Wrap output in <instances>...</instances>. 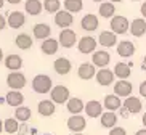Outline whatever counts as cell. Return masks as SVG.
I'll use <instances>...</instances> for the list:
<instances>
[{"instance_id": "cell-31", "label": "cell", "mask_w": 146, "mask_h": 135, "mask_svg": "<svg viewBox=\"0 0 146 135\" xmlns=\"http://www.w3.org/2000/svg\"><path fill=\"white\" fill-rule=\"evenodd\" d=\"M15 45L21 50H29L34 45V39H31L29 34H18L15 39Z\"/></svg>"}, {"instance_id": "cell-3", "label": "cell", "mask_w": 146, "mask_h": 135, "mask_svg": "<svg viewBox=\"0 0 146 135\" xmlns=\"http://www.w3.org/2000/svg\"><path fill=\"white\" fill-rule=\"evenodd\" d=\"M111 31L116 35L125 34V32H129V31H130V21L125 16L116 15L114 18H111Z\"/></svg>"}, {"instance_id": "cell-48", "label": "cell", "mask_w": 146, "mask_h": 135, "mask_svg": "<svg viewBox=\"0 0 146 135\" xmlns=\"http://www.w3.org/2000/svg\"><path fill=\"white\" fill-rule=\"evenodd\" d=\"M109 2H112V3H119V2H122V0H109Z\"/></svg>"}, {"instance_id": "cell-39", "label": "cell", "mask_w": 146, "mask_h": 135, "mask_svg": "<svg viewBox=\"0 0 146 135\" xmlns=\"http://www.w3.org/2000/svg\"><path fill=\"white\" fill-rule=\"evenodd\" d=\"M7 26H8V23H7V19H5V16L0 15V31H3Z\"/></svg>"}, {"instance_id": "cell-13", "label": "cell", "mask_w": 146, "mask_h": 135, "mask_svg": "<svg viewBox=\"0 0 146 135\" xmlns=\"http://www.w3.org/2000/svg\"><path fill=\"white\" fill-rule=\"evenodd\" d=\"M133 92V85L129 82V80H117L116 84H114V95L117 96H130Z\"/></svg>"}, {"instance_id": "cell-7", "label": "cell", "mask_w": 146, "mask_h": 135, "mask_svg": "<svg viewBox=\"0 0 146 135\" xmlns=\"http://www.w3.org/2000/svg\"><path fill=\"white\" fill-rule=\"evenodd\" d=\"M72 23H74L72 13H69L66 10H60V11L55 15V24L58 27H61V29H68Z\"/></svg>"}, {"instance_id": "cell-14", "label": "cell", "mask_w": 146, "mask_h": 135, "mask_svg": "<svg viewBox=\"0 0 146 135\" xmlns=\"http://www.w3.org/2000/svg\"><path fill=\"white\" fill-rule=\"evenodd\" d=\"M85 114L88 118H101V114H103V105L96 100H90L88 103L85 105Z\"/></svg>"}, {"instance_id": "cell-27", "label": "cell", "mask_w": 146, "mask_h": 135, "mask_svg": "<svg viewBox=\"0 0 146 135\" xmlns=\"http://www.w3.org/2000/svg\"><path fill=\"white\" fill-rule=\"evenodd\" d=\"M66 109H68L71 114H80L82 113V109H85V105H84V101L80 100V98H69L68 103H66Z\"/></svg>"}, {"instance_id": "cell-12", "label": "cell", "mask_w": 146, "mask_h": 135, "mask_svg": "<svg viewBox=\"0 0 146 135\" xmlns=\"http://www.w3.org/2000/svg\"><path fill=\"white\" fill-rule=\"evenodd\" d=\"M96 82L100 84V85H103V87H108V85H111L112 82H114V79H116V76H114V71L108 69V68H103V69H100L98 72H96Z\"/></svg>"}, {"instance_id": "cell-9", "label": "cell", "mask_w": 146, "mask_h": 135, "mask_svg": "<svg viewBox=\"0 0 146 135\" xmlns=\"http://www.w3.org/2000/svg\"><path fill=\"white\" fill-rule=\"evenodd\" d=\"M53 69H55L56 74L66 76V74H69V72H71V69H72V65H71V61H69L68 58L60 57V58H56L55 63H53Z\"/></svg>"}, {"instance_id": "cell-8", "label": "cell", "mask_w": 146, "mask_h": 135, "mask_svg": "<svg viewBox=\"0 0 146 135\" xmlns=\"http://www.w3.org/2000/svg\"><path fill=\"white\" fill-rule=\"evenodd\" d=\"M87 127V121L84 116H79V114H76V116H71V118L68 119V129L69 130H72L74 134H82V130Z\"/></svg>"}, {"instance_id": "cell-52", "label": "cell", "mask_w": 146, "mask_h": 135, "mask_svg": "<svg viewBox=\"0 0 146 135\" xmlns=\"http://www.w3.org/2000/svg\"><path fill=\"white\" fill-rule=\"evenodd\" d=\"M74 135H82V134H74Z\"/></svg>"}, {"instance_id": "cell-24", "label": "cell", "mask_w": 146, "mask_h": 135, "mask_svg": "<svg viewBox=\"0 0 146 135\" xmlns=\"http://www.w3.org/2000/svg\"><path fill=\"white\" fill-rule=\"evenodd\" d=\"M5 100H7V103L10 106L18 108V106H23V103H24V95L19 90H10L7 93V96H5Z\"/></svg>"}, {"instance_id": "cell-47", "label": "cell", "mask_w": 146, "mask_h": 135, "mask_svg": "<svg viewBox=\"0 0 146 135\" xmlns=\"http://www.w3.org/2000/svg\"><path fill=\"white\" fill-rule=\"evenodd\" d=\"M3 5H5V0H0V10L3 8Z\"/></svg>"}, {"instance_id": "cell-50", "label": "cell", "mask_w": 146, "mask_h": 135, "mask_svg": "<svg viewBox=\"0 0 146 135\" xmlns=\"http://www.w3.org/2000/svg\"><path fill=\"white\" fill-rule=\"evenodd\" d=\"M132 2H140V0H132Z\"/></svg>"}, {"instance_id": "cell-4", "label": "cell", "mask_w": 146, "mask_h": 135, "mask_svg": "<svg viewBox=\"0 0 146 135\" xmlns=\"http://www.w3.org/2000/svg\"><path fill=\"white\" fill-rule=\"evenodd\" d=\"M50 96H52V101L55 105H64L71 98L69 96V88L66 85H55L50 92Z\"/></svg>"}, {"instance_id": "cell-45", "label": "cell", "mask_w": 146, "mask_h": 135, "mask_svg": "<svg viewBox=\"0 0 146 135\" xmlns=\"http://www.w3.org/2000/svg\"><path fill=\"white\" fill-rule=\"evenodd\" d=\"M2 132H3V121L0 119V134H2Z\"/></svg>"}, {"instance_id": "cell-10", "label": "cell", "mask_w": 146, "mask_h": 135, "mask_svg": "<svg viewBox=\"0 0 146 135\" xmlns=\"http://www.w3.org/2000/svg\"><path fill=\"white\" fill-rule=\"evenodd\" d=\"M7 23H8V26L11 29H19V27L26 24V15L21 13V11H10Z\"/></svg>"}, {"instance_id": "cell-29", "label": "cell", "mask_w": 146, "mask_h": 135, "mask_svg": "<svg viewBox=\"0 0 146 135\" xmlns=\"http://www.w3.org/2000/svg\"><path fill=\"white\" fill-rule=\"evenodd\" d=\"M100 121H101V126H103L104 129H112V127H116V124H117V114L114 113V111H106V113L101 114Z\"/></svg>"}, {"instance_id": "cell-18", "label": "cell", "mask_w": 146, "mask_h": 135, "mask_svg": "<svg viewBox=\"0 0 146 135\" xmlns=\"http://www.w3.org/2000/svg\"><path fill=\"white\" fill-rule=\"evenodd\" d=\"M37 111H39V114L43 116V118H50V116L55 114L56 105L52 100H42V101H39V105H37Z\"/></svg>"}, {"instance_id": "cell-33", "label": "cell", "mask_w": 146, "mask_h": 135, "mask_svg": "<svg viewBox=\"0 0 146 135\" xmlns=\"http://www.w3.org/2000/svg\"><path fill=\"white\" fill-rule=\"evenodd\" d=\"M32 116V111H31L27 106H18L15 108V119L18 122H27Z\"/></svg>"}, {"instance_id": "cell-43", "label": "cell", "mask_w": 146, "mask_h": 135, "mask_svg": "<svg viewBox=\"0 0 146 135\" xmlns=\"http://www.w3.org/2000/svg\"><path fill=\"white\" fill-rule=\"evenodd\" d=\"M135 135H146V129H141V130H138Z\"/></svg>"}, {"instance_id": "cell-32", "label": "cell", "mask_w": 146, "mask_h": 135, "mask_svg": "<svg viewBox=\"0 0 146 135\" xmlns=\"http://www.w3.org/2000/svg\"><path fill=\"white\" fill-rule=\"evenodd\" d=\"M98 13L101 18H114L116 16V7L112 2H103V3H100V8H98Z\"/></svg>"}, {"instance_id": "cell-38", "label": "cell", "mask_w": 146, "mask_h": 135, "mask_svg": "<svg viewBox=\"0 0 146 135\" xmlns=\"http://www.w3.org/2000/svg\"><path fill=\"white\" fill-rule=\"evenodd\" d=\"M138 90H140V95H141L143 98H146V80H143V82L140 84V88H138Z\"/></svg>"}, {"instance_id": "cell-44", "label": "cell", "mask_w": 146, "mask_h": 135, "mask_svg": "<svg viewBox=\"0 0 146 135\" xmlns=\"http://www.w3.org/2000/svg\"><path fill=\"white\" fill-rule=\"evenodd\" d=\"M141 122H143V126H145V127H146V113H145V114H143V118H141Z\"/></svg>"}, {"instance_id": "cell-49", "label": "cell", "mask_w": 146, "mask_h": 135, "mask_svg": "<svg viewBox=\"0 0 146 135\" xmlns=\"http://www.w3.org/2000/svg\"><path fill=\"white\" fill-rule=\"evenodd\" d=\"M93 2H98V3H103V0H93Z\"/></svg>"}, {"instance_id": "cell-6", "label": "cell", "mask_w": 146, "mask_h": 135, "mask_svg": "<svg viewBox=\"0 0 146 135\" xmlns=\"http://www.w3.org/2000/svg\"><path fill=\"white\" fill-rule=\"evenodd\" d=\"M96 40H95V37H92V35H85V37H82V39H79L77 42V48L79 52L84 53V55H88V53H95L96 50Z\"/></svg>"}, {"instance_id": "cell-35", "label": "cell", "mask_w": 146, "mask_h": 135, "mask_svg": "<svg viewBox=\"0 0 146 135\" xmlns=\"http://www.w3.org/2000/svg\"><path fill=\"white\" fill-rule=\"evenodd\" d=\"M61 8V2L60 0H43V10L47 13H58Z\"/></svg>"}, {"instance_id": "cell-23", "label": "cell", "mask_w": 146, "mask_h": 135, "mask_svg": "<svg viewBox=\"0 0 146 135\" xmlns=\"http://www.w3.org/2000/svg\"><path fill=\"white\" fill-rule=\"evenodd\" d=\"M135 45L129 40H122L120 44H117V55L122 58H130L133 57V53H135Z\"/></svg>"}, {"instance_id": "cell-15", "label": "cell", "mask_w": 146, "mask_h": 135, "mask_svg": "<svg viewBox=\"0 0 146 135\" xmlns=\"http://www.w3.org/2000/svg\"><path fill=\"white\" fill-rule=\"evenodd\" d=\"M80 26H82V29L87 31V32H93V31L98 29L100 21H98V18L95 16L93 13H88V15H85V16L82 18Z\"/></svg>"}, {"instance_id": "cell-34", "label": "cell", "mask_w": 146, "mask_h": 135, "mask_svg": "<svg viewBox=\"0 0 146 135\" xmlns=\"http://www.w3.org/2000/svg\"><path fill=\"white\" fill-rule=\"evenodd\" d=\"M63 5H64V10L69 11V13H79L84 8V2L82 0H64Z\"/></svg>"}, {"instance_id": "cell-46", "label": "cell", "mask_w": 146, "mask_h": 135, "mask_svg": "<svg viewBox=\"0 0 146 135\" xmlns=\"http://www.w3.org/2000/svg\"><path fill=\"white\" fill-rule=\"evenodd\" d=\"M3 60V50H2V48H0V61Z\"/></svg>"}, {"instance_id": "cell-30", "label": "cell", "mask_w": 146, "mask_h": 135, "mask_svg": "<svg viewBox=\"0 0 146 135\" xmlns=\"http://www.w3.org/2000/svg\"><path fill=\"white\" fill-rule=\"evenodd\" d=\"M42 8H43V3L40 0H26V3H24V10H26V13H29L31 16L40 15Z\"/></svg>"}, {"instance_id": "cell-28", "label": "cell", "mask_w": 146, "mask_h": 135, "mask_svg": "<svg viewBox=\"0 0 146 135\" xmlns=\"http://www.w3.org/2000/svg\"><path fill=\"white\" fill-rule=\"evenodd\" d=\"M5 66L8 68L10 71H19L23 68V58L16 53L13 55H8V57L5 58Z\"/></svg>"}, {"instance_id": "cell-20", "label": "cell", "mask_w": 146, "mask_h": 135, "mask_svg": "<svg viewBox=\"0 0 146 135\" xmlns=\"http://www.w3.org/2000/svg\"><path fill=\"white\" fill-rule=\"evenodd\" d=\"M114 76L119 77L120 80H127V77H130V72H132V63H117L114 66Z\"/></svg>"}, {"instance_id": "cell-37", "label": "cell", "mask_w": 146, "mask_h": 135, "mask_svg": "<svg viewBox=\"0 0 146 135\" xmlns=\"http://www.w3.org/2000/svg\"><path fill=\"white\" fill-rule=\"evenodd\" d=\"M109 135H127V130H125L124 127H112L111 130H109Z\"/></svg>"}, {"instance_id": "cell-42", "label": "cell", "mask_w": 146, "mask_h": 135, "mask_svg": "<svg viewBox=\"0 0 146 135\" xmlns=\"http://www.w3.org/2000/svg\"><path fill=\"white\" fill-rule=\"evenodd\" d=\"M141 69H143V71H146V55H145V58H143V65H141Z\"/></svg>"}, {"instance_id": "cell-36", "label": "cell", "mask_w": 146, "mask_h": 135, "mask_svg": "<svg viewBox=\"0 0 146 135\" xmlns=\"http://www.w3.org/2000/svg\"><path fill=\"white\" fill-rule=\"evenodd\" d=\"M19 126H18V121L15 118H10V119H5L3 122V130L7 134H16Z\"/></svg>"}, {"instance_id": "cell-21", "label": "cell", "mask_w": 146, "mask_h": 135, "mask_svg": "<svg viewBox=\"0 0 146 135\" xmlns=\"http://www.w3.org/2000/svg\"><path fill=\"white\" fill-rule=\"evenodd\" d=\"M100 45H103L106 48H111L114 45H117V35L112 32V31H103L98 37Z\"/></svg>"}, {"instance_id": "cell-22", "label": "cell", "mask_w": 146, "mask_h": 135, "mask_svg": "<svg viewBox=\"0 0 146 135\" xmlns=\"http://www.w3.org/2000/svg\"><path fill=\"white\" fill-rule=\"evenodd\" d=\"M32 34H34L35 39H50V34H52V27L48 26L47 23H39L35 24L34 29H32Z\"/></svg>"}, {"instance_id": "cell-19", "label": "cell", "mask_w": 146, "mask_h": 135, "mask_svg": "<svg viewBox=\"0 0 146 135\" xmlns=\"http://www.w3.org/2000/svg\"><path fill=\"white\" fill-rule=\"evenodd\" d=\"M130 34L133 37H141L146 34V21L145 18H137L130 23Z\"/></svg>"}, {"instance_id": "cell-5", "label": "cell", "mask_w": 146, "mask_h": 135, "mask_svg": "<svg viewBox=\"0 0 146 135\" xmlns=\"http://www.w3.org/2000/svg\"><path fill=\"white\" fill-rule=\"evenodd\" d=\"M61 47L64 48H72L74 45L77 44V34H76V31L72 29H63L60 32V39H58Z\"/></svg>"}, {"instance_id": "cell-17", "label": "cell", "mask_w": 146, "mask_h": 135, "mask_svg": "<svg viewBox=\"0 0 146 135\" xmlns=\"http://www.w3.org/2000/svg\"><path fill=\"white\" fill-rule=\"evenodd\" d=\"M124 108L129 111L130 114H137V113H140L141 111V108H143V103H141V100L138 98V96H127L125 98V101H124Z\"/></svg>"}, {"instance_id": "cell-25", "label": "cell", "mask_w": 146, "mask_h": 135, "mask_svg": "<svg viewBox=\"0 0 146 135\" xmlns=\"http://www.w3.org/2000/svg\"><path fill=\"white\" fill-rule=\"evenodd\" d=\"M124 105L120 101V96L117 95H106L103 100V106L106 108V111H116V109H120V106Z\"/></svg>"}, {"instance_id": "cell-2", "label": "cell", "mask_w": 146, "mask_h": 135, "mask_svg": "<svg viewBox=\"0 0 146 135\" xmlns=\"http://www.w3.org/2000/svg\"><path fill=\"white\" fill-rule=\"evenodd\" d=\"M7 85L11 90H21L26 87V76L19 71H10V74L7 76Z\"/></svg>"}, {"instance_id": "cell-26", "label": "cell", "mask_w": 146, "mask_h": 135, "mask_svg": "<svg viewBox=\"0 0 146 135\" xmlns=\"http://www.w3.org/2000/svg\"><path fill=\"white\" fill-rule=\"evenodd\" d=\"M58 48H60V42L56 39H45L42 42V45H40V50H42V53H45V55H55L56 52H58Z\"/></svg>"}, {"instance_id": "cell-51", "label": "cell", "mask_w": 146, "mask_h": 135, "mask_svg": "<svg viewBox=\"0 0 146 135\" xmlns=\"http://www.w3.org/2000/svg\"><path fill=\"white\" fill-rule=\"evenodd\" d=\"M43 135H52V134H43Z\"/></svg>"}, {"instance_id": "cell-16", "label": "cell", "mask_w": 146, "mask_h": 135, "mask_svg": "<svg viewBox=\"0 0 146 135\" xmlns=\"http://www.w3.org/2000/svg\"><path fill=\"white\" fill-rule=\"evenodd\" d=\"M77 76L82 80H90L92 77L96 76V71H95V65L93 63H82L77 69Z\"/></svg>"}, {"instance_id": "cell-1", "label": "cell", "mask_w": 146, "mask_h": 135, "mask_svg": "<svg viewBox=\"0 0 146 135\" xmlns=\"http://www.w3.org/2000/svg\"><path fill=\"white\" fill-rule=\"evenodd\" d=\"M32 88H34L35 93H42V95L52 92V88H53L52 77L47 74H37L32 79Z\"/></svg>"}, {"instance_id": "cell-40", "label": "cell", "mask_w": 146, "mask_h": 135, "mask_svg": "<svg viewBox=\"0 0 146 135\" xmlns=\"http://www.w3.org/2000/svg\"><path fill=\"white\" fill-rule=\"evenodd\" d=\"M140 11H141V16L146 18V2H143V3H141V8H140Z\"/></svg>"}, {"instance_id": "cell-11", "label": "cell", "mask_w": 146, "mask_h": 135, "mask_svg": "<svg viewBox=\"0 0 146 135\" xmlns=\"http://www.w3.org/2000/svg\"><path fill=\"white\" fill-rule=\"evenodd\" d=\"M109 61H111V55L109 52H104V50H100V52H95L92 55V63L95 65V68H100V69H103L109 65Z\"/></svg>"}, {"instance_id": "cell-41", "label": "cell", "mask_w": 146, "mask_h": 135, "mask_svg": "<svg viewBox=\"0 0 146 135\" xmlns=\"http://www.w3.org/2000/svg\"><path fill=\"white\" fill-rule=\"evenodd\" d=\"M10 5H18V3H21V0H7Z\"/></svg>"}]
</instances>
